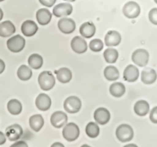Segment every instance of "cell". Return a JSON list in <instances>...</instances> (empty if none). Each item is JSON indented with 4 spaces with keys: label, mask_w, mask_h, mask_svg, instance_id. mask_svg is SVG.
Segmentation results:
<instances>
[{
    "label": "cell",
    "mask_w": 157,
    "mask_h": 147,
    "mask_svg": "<svg viewBox=\"0 0 157 147\" xmlns=\"http://www.w3.org/2000/svg\"><path fill=\"white\" fill-rule=\"evenodd\" d=\"M149 119H150L151 122L157 124V106L152 108V109L150 111Z\"/></svg>",
    "instance_id": "cell-34"
},
{
    "label": "cell",
    "mask_w": 157,
    "mask_h": 147,
    "mask_svg": "<svg viewBox=\"0 0 157 147\" xmlns=\"http://www.w3.org/2000/svg\"><path fill=\"white\" fill-rule=\"evenodd\" d=\"M104 76L106 80L114 81L120 77V72L114 66H107L104 70Z\"/></svg>",
    "instance_id": "cell-26"
},
{
    "label": "cell",
    "mask_w": 157,
    "mask_h": 147,
    "mask_svg": "<svg viewBox=\"0 0 157 147\" xmlns=\"http://www.w3.org/2000/svg\"><path fill=\"white\" fill-rule=\"evenodd\" d=\"M7 109L11 114L18 115L22 112V105L19 100H16V99H13L8 102Z\"/></svg>",
    "instance_id": "cell-28"
},
{
    "label": "cell",
    "mask_w": 157,
    "mask_h": 147,
    "mask_svg": "<svg viewBox=\"0 0 157 147\" xmlns=\"http://www.w3.org/2000/svg\"><path fill=\"white\" fill-rule=\"evenodd\" d=\"M122 40L121 34L116 31H109L105 36V45L110 47V46H117L120 44Z\"/></svg>",
    "instance_id": "cell-17"
},
{
    "label": "cell",
    "mask_w": 157,
    "mask_h": 147,
    "mask_svg": "<svg viewBox=\"0 0 157 147\" xmlns=\"http://www.w3.org/2000/svg\"><path fill=\"white\" fill-rule=\"evenodd\" d=\"M86 133L90 138H96L99 134V127L96 123L90 122L86 127Z\"/></svg>",
    "instance_id": "cell-31"
},
{
    "label": "cell",
    "mask_w": 157,
    "mask_h": 147,
    "mask_svg": "<svg viewBox=\"0 0 157 147\" xmlns=\"http://www.w3.org/2000/svg\"><path fill=\"white\" fill-rule=\"evenodd\" d=\"M157 74L152 68H146L141 73V81L145 84H152L156 81Z\"/></svg>",
    "instance_id": "cell-19"
},
{
    "label": "cell",
    "mask_w": 157,
    "mask_h": 147,
    "mask_svg": "<svg viewBox=\"0 0 157 147\" xmlns=\"http://www.w3.org/2000/svg\"><path fill=\"white\" fill-rule=\"evenodd\" d=\"M28 63L29 67L35 70L41 68L43 64V58L41 55L38 54H33L28 58Z\"/></svg>",
    "instance_id": "cell-27"
},
{
    "label": "cell",
    "mask_w": 157,
    "mask_h": 147,
    "mask_svg": "<svg viewBox=\"0 0 157 147\" xmlns=\"http://www.w3.org/2000/svg\"><path fill=\"white\" fill-rule=\"evenodd\" d=\"M134 112L140 117H144L149 112V104L144 100L137 101L134 105Z\"/></svg>",
    "instance_id": "cell-21"
},
{
    "label": "cell",
    "mask_w": 157,
    "mask_h": 147,
    "mask_svg": "<svg viewBox=\"0 0 157 147\" xmlns=\"http://www.w3.org/2000/svg\"><path fill=\"white\" fill-rule=\"evenodd\" d=\"M12 147H28V144L24 141H18L12 145Z\"/></svg>",
    "instance_id": "cell-36"
},
{
    "label": "cell",
    "mask_w": 157,
    "mask_h": 147,
    "mask_svg": "<svg viewBox=\"0 0 157 147\" xmlns=\"http://www.w3.org/2000/svg\"><path fill=\"white\" fill-rule=\"evenodd\" d=\"M141 12V9L137 2L130 1L125 4L123 8V13L128 19H136L138 17Z\"/></svg>",
    "instance_id": "cell-6"
},
{
    "label": "cell",
    "mask_w": 157,
    "mask_h": 147,
    "mask_svg": "<svg viewBox=\"0 0 157 147\" xmlns=\"http://www.w3.org/2000/svg\"><path fill=\"white\" fill-rule=\"evenodd\" d=\"M72 6L69 3H59L56 5L52 9V13L56 17L68 16L72 14Z\"/></svg>",
    "instance_id": "cell-13"
},
{
    "label": "cell",
    "mask_w": 157,
    "mask_h": 147,
    "mask_svg": "<svg viewBox=\"0 0 157 147\" xmlns=\"http://www.w3.org/2000/svg\"><path fill=\"white\" fill-rule=\"evenodd\" d=\"M52 14L47 9H40L36 13V19L39 25H46L50 22Z\"/></svg>",
    "instance_id": "cell-20"
},
{
    "label": "cell",
    "mask_w": 157,
    "mask_h": 147,
    "mask_svg": "<svg viewBox=\"0 0 157 147\" xmlns=\"http://www.w3.org/2000/svg\"><path fill=\"white\" fill-rule=\"evenodd\" d=\"M79 32L82 37L90 38L93 37L96 33V26L92 22H85L79 28Z\"/></svg>",
    "instance_id": "cell-22"
},
{
    "label": "cell",
    "mask_w": 157,
    "mask_h": 147,
    "mask_svg": "<svg viewBox=\"0 0 157 147\" xmlns=\"http://www.w3.org/2000/svg\"><path fill=\"white\" fill-rule=\"evenodd\" d=\"M149 52L146 49L140 48L136 50L132 55V61L140 67H145L149 61Z\"/></svg>",
    "instance_id": "cell-7"
},
{
    "label": "cell",
    "mask_w": 157,
    "mask_h": 147,
    "mask_svg": "<svg viewBox=\"0 0 157 147\" xmlns=\"http://www.w3.org/2000/svg\"><path fill=\"white\" fill-rule=\"evenodd\" d=\"M68 121V117L66 113L63 111L54 112L50 118L51 124L55 128L59 129L64 127Z\"/></svg>",
    "instance_id": "cell-8"
},
{
    "label": "cell",
    "mask_w": 157,
    "mask_h": 147,
    "mask_svg": "<svg viewBox=\"0 0 157 147\" xmlns=\"http://www.w3.org/2000/svg\"><path fill=\"white\" fill-rule=\"evenodd\" d=\"M64 147V145L62 143H60V142H56V143H53L52 145V147Z\"/></svg>",
    "instance_id": "cell-39"
},
{
    "label": "cell",
    "mask_w": 157,
    "mask_h": 147,
    "mask_svg": "<svg viewBox=\"0 0 157 147\" xmlns=\"http://www.w3.org/2000/svg\"><path fill=\"white\" fill-rule=\"evenodd\" d=\"M51 98L46 94H40L38 95L36 99V106L39 110L41 111H46L50 108Z\"/></svg>",
    "instance_id": "cell-14"
},
{
    "label": "cell",
    "mask_w": 157,
    "mask_h": 147,
    "mask_svg": "<svg viewBox=\"0 0 157 147\" xmlns=\"http://www.w3.org/2000/svg\"><path fill=\"white\" fill-rule=\"evenodd\" d=\"M64 109L69 113H78L82 106L80 99L75 96H70L64 101Z\"/></svg>",
    "instance_id": "cell-5"
},
{
    "label": "cell",
    "mask_w": 157,
    "mask_h": 147,
    "mask_svg": "<svg viewBox=\"0 0 157 147\" xmlns=\"http://www.w3.org/2000/svg\"><path fill=\"white\" fill-rule=\"evenodd\" d=\"M2 1H4V0H0V2H2Z\"/></svg>",
    "instance_id": "cell-44"
},
{
    "label": "cell",
    "mask_w": 157,
    "mask_h": 147,
    "mask_svg": "<svg viewBox=\"0 0 157 147\" xmlns=\"http://www.w3.org/2000/svg\"><path fill=\"white\" fill-rule=\"evenodd\" d=\"M16 32V27L10 21H5L0 23V36L2 38L10 37Z\"/></svg>",
    "instance_id": "cell-18"
},
{
    "label": "cell",
    "mask_w": 157,
    "mask_h": 147,
    "mask_svg": "<svg viewBox=\"0 0 157 147\" xmlns=\"http://www.w3.org/2000/svg\"><path fill=\"white\" fill-rule=\"evenodd\" d=\"M110 113L106 108L99 107L95 110L94 119L97 124L100 125H105L109 123L110 120Z\"/></svg>",
    "instance_id": "cell-11"
},
{
    "label": "cell",
    "mask_w": 157,
    "mask_h": 147,
    "mask_svg": "<svg viewBox=\"0 0 157 147\" xmlns=\"http://www.w3.org/2000/svg\"><path fill=\"white\" fill-rule=\"evenodd\" d=\"M79 128L74 123H69L64 126L63 130V136L66 141L72 142L76 140L79 136Z\"/></svg>",
    "instance_id": "cell-3"
},
{
    "label": "cell",
    "mask_w": 157,
    "mask_h": 147,
    "mask_svg": "<svg viewBox=\"0 0 157 147\" xmlns=\"http://www.w3.org/2000/svg\"><path fill=\"white\" fill-rule=\"evenodd\" d=\"M2 18H3V12H2V10L0 9V21L2 20Z\"/></svg>",
    "instance_id": "cell-40"
},
{
    "label": "cell",
    "mask_w": 157,
    "mask_h": 147,
    "mask_svg": "<svg viewBox=\"0 0 157 147\" xmlns=\"http://www.w3.org/2000/svg\"><path fill=\"white\" fill-rule=\"evenodd\" d=\"M39 2L46 7H52L55 4L56 0H39Z\"/></svg>",
    "instance_id": "cell-35"
},
{
    "label": "cell",
    "mask_w": 157,
    "mask_h": 147,
    "mask_svg": "<svg viewBox=\"0 0 157 147\" xmlns=\"http://www.w3.org/2000/svg\"><path fill=\"white\" fill-rule=\"evenodd\" d=\"M71 48L77 54H83L87 51V43L82 37L75 36L71 41Z\"/></svg>",
    "instance_id": "cell-9"
},
{
    "label": "cell",
    "mask_w": 157,
    "mask_h": 147,
    "mask_svg": "<svg viewBox=\"0 0 157 147\" xmlns=\"http://www.w3.org/2000/svg\"><path fill=\"white\" fill-rule=\"evenodd\" d=\"M5 68H6L5 62H4L2 59H0V74H2V72L5 70Z\"/></svg>",
    "instance_id": "cell-38"
},
{
    "label": "cell",
    "mask_w": 157,
    "mask_h": 147,
    "mask_svg": "<svg viewBox=\"0 0 157 147\" xmlns=\"http://www.w3.org/2000/svg\"><path fill=\"white\" fill-rule=\"evenodd\" d=\"M130 146H133V147H137L136 145L135 144H128V145H125V147H130Z\"/></svg>",
    "instance_id": "cell-41"
},
{
    "label": "cell",
    "mask_w": 157,
    "mask_h": 147,
    "mask_svg": "<svg viewBox=\"0 0 157 147\" xmlns=\"http://www.w3.org/2000/svg\"><path fill=\"white\" fill-rule=\"evenodd\" d=\"M154 1H155V3L157 4V0H154Z\"/></svg>",
    "instance_id": "cell-43"
},
{
    "label": "cell",
    "mask_w": 157,
    "mask_h": 147,
    "mask_svg": "<svg viewBox=\"0 0 157 147\" xmlns=\"http://www.w3.org/2000/svg\"><path fill=\"white\" fill-rule=\"evenodd\" d=\"M140 76V70L136 66L129 64L125 68L123 72V78L128 82H135Z\"/></svg>",
    "instance_id": "cell-15"
},
{
    "label": "cell",
    "mask_w": 157,
    "mask_h": 147,
    "mask_svg": "<svg viewBox=\"0 0 157 147\" xmlns=\"http://www.w3.org/2000/svg\"><path fill=\"white\" fill-rule=\"evenodd\" d=\"M116 136L118 140L121 142H127L132 140L133 138L134 131L128 124H121L116 129Z\"/></svg>",
    "instance_id": "cell-2"
},
{
    "label": "cell",
    "mask_w": 157,
    "mask_h": 147,
    "mask_svg": "<svg viewBox=\"0 0 157 147\" xmlns=\"http://www.w3.org/2000/svg\"><path fill=\"white\" fill-rule=\"evenodd\" d=\"M6 141V136L2 132L0 131V145L4 144Z\"/></svg>",
    "instance_id": "cell-37"
},
{
    "label": "cell",
    "mask_w": 157,
    "mask_h": 147,
    "mask_svg": "<svg viewBox=\"0 0 157 147\" xmlns=\"http://www.w3.org/2000/svg\"><path fill=\"white\" fill-rule=\"evenodd\" d=\"M29 124L31 129H33L34 131L39 132L44 125V119L40 114L33 115L32 117H30Z\"/></svg>",
    "instance_id": "cell-24"
},
{
    "label": "cell",
    "mask_w": 157,
    "mask_h": 147,
    "mask_svg": "<svg viewBox=\"0 0 157 147\" xmlns=\"http://www.w3.org/2000/svg\"><path fill=\"white\" fill-rule=\"evenodd\" d=\"M149 19L151 23L157 25V8H154L149 11Z\"/></svg>",
    "instance_id": "cell-33"
},
{
    "label": "cell",
    "mask_w": 157,
    "mask_h": 147,
    "mask_svg": "<svg viewBox=\"0 0 157 147\" xmlns=\"http://www.w3.org/2000/svg\"><path fill=\"white\" fill-rule=\"evenodd\" d=\"M7 48L14 53H18L23 50L25 45V40L20 34H16L11 37L7 41Z\"/></svg>",
    "instance_id": "cell-4"
},
{
    "label": "cell",
    "mask_w": 157,
    "mask_h": 147,
    "mask_svg": "<svg viewBox=\"0 0 157 147\" xmlns=\"http://www.w3.org/2000/svg\"><path fill=\"white\" fill-rule=\"evenodd\" d=\"M23 134L22 127L19 124H13L7 127L6 130V136L10 141H16Z\"/></svg>",
    "instance_id": "cell-12"
},
{
    "label": "cell",
    "mask_w": 157,
    "mask_h": 147,
    "mask_svg": "<svg viewBox=\"0 0 157 147\" xmlns=\"http://www.w3.org/2000/svg\"><path fill=\"white\" fill-rule=\"evenodd\" d=\"M64 1H66V2H75V0H64Z\"/></svg>",
    "instance_id": "cell-42"
},
{
    "label": "cell",
    "mask_w": 157,
    "mask_h": 147,
    "mask_svg": "<svg viewBox=\"0 0 157 147\" xmlns=\"http://www.w3.org/2000/svg\"><path fill=\"white\" fill-rule=\"evenodd\" d=\"M103 47L104 45L102 41L100 39H98V38L92 40L90 42V49L94 52H100V51H102L103 49Z\"/></svg>",
    "instance_id": "cell-32"
},
{
    "label": "cell",
    "mask_w": 157,
    "mask_h": 147,
    "mask_svg": "<svg viewBox=\"0 0 157 147\" xmlns=\"http://www.w3.org/2000/svg\"><path fill=\"white\" fill-rule=\"evenodd\" d=\"M126 92V88L124 84L120 82H115L109 87V93L113 97L119 98L123 96Z\"/></svg>",
    "instance_id": "cell-25"
},
{
    "label": "cell",
    "mask_w": 157,
    "mask_h": 147,
    "mask_svg": "<svg viewBox=\"0 0 157 147\" xmlns=\"http://www.w3.org/2000/svg\"><path fill=\"white\" fill-rule=\"evenodd\" d=\"M39 86L41 88L42 90L45 91H49L52 89L53 87L55 86L56 79L54 77V75L51 73L50 71L45 70L40 73L38 78Z\"/></svg>",
    "instance_id": "cell-1"
},
{
    "label": "cell",
    "mask_w": 157,
    "mask_h": 147,
    "mask_svg": "<svg viewBox=\"0 0 157 147\" xmlns=\"http://www.w3.org/2000/svg\"><path fill=\"white\" fill-rule=\"evenodd\" d=\"M56 77L59 82L63 84L69 83L72 77V74L71 70L67 67H61L56 70Z\"/></svg>",
    "instance_id": "cell-23"
},
{
    "label": "cell",
    "mask_w": 157,
    "mask_h": 147,
    "mask_svg": "<svg viewBox=\"0 0 157 147\" xmlns=\"http://www.w3.org/2000/svg\"><path fill=\"white\" fill-rule=\"evenodd\" d=\"M22 34L26 37H32L38 31V25L33 20H26L22 23L21 26Z\"/></svg>",
    "instance_id": "cell-16"
},
{
    "label": "cell",
    "mask_w": 157,
    "mask_h": 147,
    "mask_svg": "<svg viewBox=\"0 0 157 147\" xmlns=\"http://www.w3.org/2000/svg\"><path fill=\"white\" fill-rule=\"evenodd\" d=\"M58 28L64 34H71L75 29V23L72 19L63 18L58 22Z\"/></svg>",
    "instance_id": "cell-10"
},
{
    "label": "cell",
    "mask_w": 157,
    "mask_h": 147,
    "mask_svg": "<svg viewBox=\"0 0 157 147\" xmlns=\"http://www.w3.org/2000/svg\"><path fill=\"white\" fill-rule=\"evenodd\" d=\"M103 57L105 61L109 64H113L116 62L119 57V53L117 50L114 48H107L105 49L103 53Z\"/></svg>",
    "instance_id": "cell-30"
},
{
    "label": "cell",
    "mask_w": 157,
    "mask_h": 147,
    "mask_svg": "<svg viewBox=\"0 0 157 147\" xmlns=\"http://www.w3.org/2000/svg\"><path fill=\"white\" fill-rule=\"evenodd\" d=\"M32 75H33L32 70L30 69L29 67L25 65V64L21 65L20 67H19V69H18L17 76L21 81H25L29 80L32 77Z\"/></svg>",
    "instance_id": "cell-29"
}]
</instances>
